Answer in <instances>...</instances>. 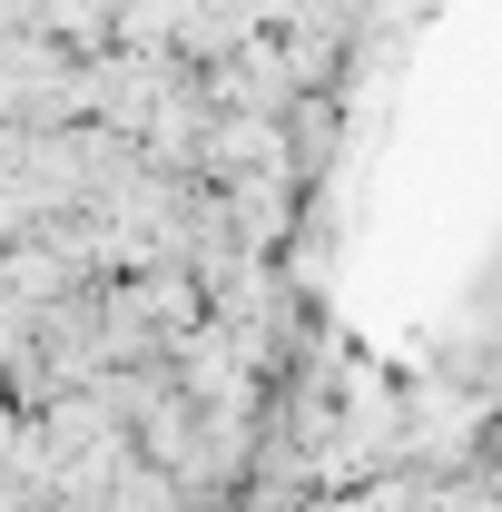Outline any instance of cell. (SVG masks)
<instances>
[]
</instances>
